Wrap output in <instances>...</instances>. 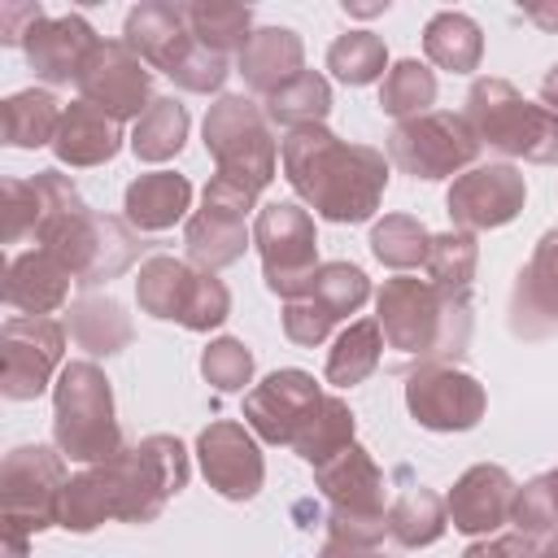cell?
Wrapping results in <instances>:
<instances>
[{
	"label": "cell",
	"instance_id": "obj_50",
	"mask_svg": "<svg viewBox=\"0 0 558 558\" xmlns=\"http://www.w3.org/2000/svg\"><path fill=\"white\" fill-rule=\"evenodd\" d=\"M536 536L510 532V536H493V541H475L462 549V558H536Z\"/></svg>",
	"mask_w": 558,
	"mask_h": 558
},
{
	"label": "cell",
	"instance_id": "obj_9",
	"mask_svg": "<svg viewBox=\"0 0 558 558\" xmlns=\"http://www.w3.org/2000/svg\"><path fill=\"white\" fill-rule=\"evenodd\" d=\"M480 153V140L471 135L462 113L427 109L388 131V161L410 179H445L466 170Z\"/></svg>",
	"mask_w": 558,
	"mask_h": 558
},
{
	"label": "cell",
	"instance_id": "obj_21",
	"mask_svg": "<svg viewBox=\"0 0 558 558\" xmlns=\"http://www.w3.org/2000/svg\"><path fill=\"white\" fill-rule=\"evenodd\" d=\"M314 484L323 488V497L331 501V510H349V514H388L384 506V471L375 466V458L353 440L344 445L336 458H327L323 466H314Z\"/></svg>",
	"mask_w": 558,
	"mask_h": 558
},
{
	"label": "cell",
	"instance_id": "obj_41",
	"mask_svg": "<svg viewBox=\"0 0 558 558\" xmlns=\"http://www.w3.org/2000/svg\"><path fill=\"white\" fill-rule=\"evenodd\" d=\"M310 296L323 301V305L331 310V318L340 323V318L357 314V310L371 301V279H366V270L353 266V262H327V266H318L314 283H310Z\"/></svg>",
	"mask_w": 558,
	"mask_h": 558
},
{
	"label": "cell",
	"instance_id": "obj_24",
	"mask_svg": "<svg viewBox=\"0 0 558 558\" xmlns=\"http://www.w3.org/2000/svg\"><path fill=\"white\" fill-rule=\"evenodd\" d=\"M183 244H187V262L196 270H222V266L244 257L253 235L244 227V214H231V209H218V205L201 201V209L183 227Z\"/></svg>",
	"mask_w": 558,
	"mask_h": 558
},
{
	"label": "cell",
	"instance_id": "obj_32",
	"mask_svg": "<svg viewBox=\"0 0 558 558\" xmlns=\"http://www.w3.org/2000/svg\"><path fill=\"white\" fill-rule=\"evenodd\" d=\"M449 527V510H445V497L423 488V484H410L392 506H388V536L405 549H423V545H436Z\"/></svg>",
	"mask_w": 558,
	"mask_h": 558
},
{
	"label": "cell",
	"instance_id": "obj_29",
	"mask_svg": "<svg viewBox=\"0 0 558 558\" xmlns=\"http://www.w3.org/2000/svg\"><path fill=\"white\" fill-rule=\"evenodd\" d=\"M423 52L432 65H440L449 74H471L484 57V35L466 13L445 9L423 26Z\"/></svg>",
	"mask_w": 558,
	"mask_h": 558
},
{
	"label": "cell",
	"instance_id": "obj_1",
	"mask_svg": "<svg viewBox=\"0 0 558 558\" xmlns=\"http://www.w3.org/2000/svg\"><path fill=\"white\" fill-rule=\"evenodd\" d=\"M283 179L327 222H366L388 187V157L371 144H344L327 126H296L279 144Z\"/></svg>",
	"mask_w": 558,
	"mask_h": 558
},
{
	"label": "cell",
	"instance_id": "obj_44",
	"mask_svg": "<svg viewBox=\"0 0 558 558\" xmlns=\"http://www.w3.org/2000/svg\"><path fill=\"white\" fill-rule=\"evenodd\" d=\"M0 201H4V244H17V240H35L39 231V196H35V183L31 179H4L0 183Z\"/></svg>",
	"mask_w": 558,
	"mask_h": 558
},
{
	"label": "cell",
	"instance_id": "obj_12",
	"mask_svg": "<svg viewBox=\"0 0 558 558\" xmlns=\"http://www.w3.org/2000/svg\"><path fill=\"white\" fill-rule=\"evenodd\" d=\"M484 384L458 366L423 362L405 375V410L427 432H471L484 418Z\"/></svg>",
	"mask_w": 558,
	"mask_h": 558
},
{
	"label": "cell",
	"instance_id": "obj_19",
	"mask_svg": "<svg viewBox=\"0 0 558 558\" xmlns=\"http://www.w3.org/2000/svg\"><path fill=\"white\" fill-rule=\"evenodd\" d=\"M96 44L100 39L83 13H61V17H48L44 26H35V35L26 39V61H31L35 78L61 87V83H78Z\"/></svg>",
	"mask_w": 558,
	"mask_h": 558
},
{
	"label": "cell",
	"instance_id": "obj_28",
	"mask_svg": "<svg viewBox=\"0 0 558 558\" xmlns=\"http://www.w3.org/2000/svg\"><path fill=\"white\" fill-rule=\"evenodd\" d=\"M61 105L52 92L44 87H26V92H13L4 105H0V126H4V144L13 148H44L57 140L61 131Z\"/></svg>",
	"mask_w": 558,
	"mask_h": 558
},
{
	"label": "cell",
	"instance_id": "obj_4",
	"mask_svg": "<svg viewBox=\"0 0 558 558\" xmlns=\"http://www.w3.org/2000/svg\"><path fill=\"white\" fill-rule=\"evenodd\" d=\"M52 440L65 458L96 466L118 458L122 427L113 414V388L96 362H65L52 388Z\"/></svg>",
	"mask_w": 558,
	"mask_h": 558
},
{
	"label": "cell",
	"instance_id": "obj_38",
	"mask_svg": "<svg viewBox=\"0 0 558 558\" xmlns=\"http://www.w3.org/2000/svg\"><path fill=\"white\" fill-rule=\"evenodd\" d=\"M432 100H436V74L423 61L405 57V61L388 65V74L379 83V109L384 113H392L397 122H405L414 113H427Z\"/></svg>",
	"mask_w": 558,
	"mask_h": 558
},
{
	"label": "cell",
	"instance_id": "obj_25",
	"mask_svg": "<svg viewBox=\"0 0 558 558\" xmlns=\"http://www.w3.org/2000/svg\"><path fill=\"white\" fill-rule=\"evenodd\" d=\"M187 205H192V183L174 170H153L126 183L122 218L135 231H166L187 214Z\"/></svg>",
	"mask_w": 558,
	"mask_h": 558
},
{
	"label": "cell",
	"instance_id": "obj_56",
	"mask_svg": "<svg viewBox=\"0 0 558 558\" xmlns=\"http://www.w3.org/2000/svg\"><path fill=\"white\" fill-rule=\"evenodd\" d=\"M536 558H558V536H554V541H549V545H545Z\"/></svg>",
	"mask_w": 558,
	"mask_h": 558
},
{
	"label": "cell",
	"instance_id": "obj_51",
	"mask_svg": "<svg viewBox=\"0 0 558 558\" xmlns=\"http://www.w3.org/2000/svg\"><path fill=\"white\" fill-rule=\"evenodd\" d=\"M523 13H527L541 31L558 35V0H527V4H523Z\"/></svg>",
	"mask_w": 558,
	"mask_h": 558
},
{
	"label": "cell",
	"instance_id": "obj_26",
	"mask_svg": "<svg viewBox=\"0 0 558 558\" xmlns=\"http://www.w3.org/2000/svg\"><path fill=\"white\" fill-rule=\"evenodd\" d=\"M192 283H196V266L170 257V253H153L144 266H140V279H135V301L148 318H161V323H183V310L192 301Z\"/></svg>",
	"mask_w": 558,
	"mask_h": 558
},
{
	"label": "cell",
	"instance_id": "obj_15",
	"mask_svg": "<svg viewBox=\"0 0 558 558\" xmlns=\"http://www.w3.org/2000/svg\"><path fill=\"white\" fill-rule=\"evenodd\" d=\"M196 458H201V475L209 480V488H218L227 501L257 497V488L266 480L262 449H257L253 432L235 418H214L196 436Z\"/></svg>",
	"mask_w": 558,
	"mask_h": 558
},
{
	"label": "cell",
	"instance_id": "obj_6",
	"mask_svg": "<svg viewBox=\"0 0 558 558\" xmlns=\"http://www.w3.org/2000/svg\"><path fill=\"white\" fill-rule=\"evenodd\" d=\"M109 484H113V519L122 523H153L174 493L187 488V449L179 436H144L140 445L122 449L118 458L105 462Z\"/></svg>",
	"mask_w": 558,
	"mask_h": 558
},
{
	"label": "cell",
	"instance_id": "obj_47",
	"mask_svg": "<svg viewBox=\"0 0 558 558\" xmlns=\"http://www.w3.org/2000/svg\"><path fill=\"white\" fill-rule=\"evenodd\" d=\"M227 74H231V57H218V52H209V48H192V57L170 74L183 92H201V96H209V92H218L222 83H227Z\"/></svg>",
	"mask_w": 558,
	"mask_h": 558
},
{
	"label": "cell",
	"instance_id": "obj_13",
	"mask_svg": "<svg viewBox=\"0 0 558 558\" xmlns=\"http://www.w3.org/2000/svg\"><path fill=\"white\" fill-rule=\"evenodd\" d=\"M523 201H527V183H523V174L510 161L471 166L445 192V209H449L453 227L458 231H471V235L514 222L523 214Z\"/></svg>",
	"mask_w": 558,
	"mask_h": 558
},
{
	"label": "cell",
	"instance_id": "obj_35",
	"mask_svg": "<svg viewBox=\"0 0 558 558\" xmlns=\"http://www.w3.org/2000/svg\"><path fill=\"white\" fill-rule=\"evenodd\" d=\"M379 353H384V331H379V323H375V318L349 323V327L336 336L331 353H327V384H336V388L362 384L366 375H375Z\"/></svg>",
	"mask_w": 558,
	"mask_h": 558
},
{
	"label": "cell",
	"instance_id": "obj_48",
	"mask_svg": "<svg viewBox=\"0 0 558 558\" xmlns=\"http://www.w3.org/2000/svg\"><path fill=\"white\" fill-rule=\"evenodd\" d=\"M327 532L340 545H357V549H375L388 536V514H349V510H331L327 514Z\"/></svg>",
	"mask_w": 558,
	"mask_h": 558
},
{
	"label": "cell",
	"instance_id": "obj_11",
	"mask_svg": "<svg viewBox=\"0 0 558 558\" xmlns=\"http://www.w3.org/2000/svg\"><path fill=\"white\" fill-rule=\"evenodd\" d=\"M78 100L105 109L109 118L126 122V118H144L153 96V70L140 61V52L126 39H100L78 74Z\"/></svg>",
	"mask_w": 558,
	"mask_h": 558
},
{
	"label": "cell",
	"instance_id": "obj_45",
	"mask_svg": "<svg viewBox=\"0 0 558 558\" xmlns=\"http://www.w3.org/2000/svg\"><path fill=\"white\" fill-rule=\"evenodd\" d=\"M231 314V292L227 283L214 275V270H196V283H192V301L183 310V327L187 331H209V327H222Z\"/></svg>",
	"mask_w": 558,
	"mask_h": 558
},
{
	"label": "cell",
	"instance_id": "obj_23",
	"mask_svg": "<svg viewBox=\"0 0 558 558\" xmlns=\"http://www.w3.org/2000/svg\"><path fill=\"white\" fill-rule=\"evenodd\" d=\"M122 148V122L109 118L105 109L87 105V100H74L65 105L61 113V131L52 140V153L61 166H105L113 161Z\"/></svg>",
	"mask_w": 558,
	"mask_h": 558
},
{
	"label": "cell",
	"instance_id": "obj_5",
	"mask_svg": "<svg viewBox=\"0 0 558 558\" xmlns=\"http://www.w3.org/2000/svg\"><path fill=\"white\" fill-rule=\"evenodd\" d=\"M205 153L214 157V174L231 179L244 192H262L275 179L279 144L270 135V118L248 96H218L205 113Z\"/></svg>",
	"mask_w": 558,
	"mask_h": 558
},
{
	"label": "cell",
	"instance_id": "obj_46",
	"mask_svg": "<svg viewBox=\"0 0 558 558\" xmlns=\"http://www.w3.org/2000/svg\"><path fill=\"white\" fill-rule=\"evenodd\" d=\"M331 327H336L331 310H327L323 301H314L310 292H305V296L283 301V336H288L292 344L314 349V344H323V340H327V331H331Z\"/></svg>",
	"mask_w": 558,
	"mask_h": 558
},
{
	"label": "cell",
	"instance_id": "obj_16",
	"mask_svg": "<svg viewBox=\"0 0 558 558\" xmlns=\"http://www.w3.org/2000/svg\"><path fill=\"white\" fill-rule=\"evenodd\" d=\"M510 331L523 340L558 336V227H549L510 292Z\"/></svg>",
	"mask_w": 558,
	"mask_h": 558
},
{
	"label": "cell",
	"instance_id": "obj_7",
	"mask_svg": "<svg viewBox=\"0 0 558 558\" xmlns=\"http://www.w3.org/2000/svg\"><path fill=\"white\" fill-rule=\"evenodd\" d=\"M65 453L48 445H17L0 466V527L26 536L57 527V501L65 488Z\"/></svg>",
	"mask_w": 558,
	"mask_h": 558
},
{
	"label": "cell",
	"instance_id": "obj_53",
	"mask_svg": "<svg viewBox=\"0 0 558 558\" xmlns=\"http://www.w3.org/2000/svg\"><path fill=\"white\" fill-rule=\"evenodd\" d=\"M318 558H384V554H375V549H357V545H340V541H327V545L318 549Z\"/></svg>",
	"mask_w": 558,
	"mask_h": 558
},
{
	"label": "cell",
	"instance_id": "obj_39",
	"mask_svg": "<svg viewBox=\"0 0 558 558\" xmlns=\"http://www.w3.org/2000/svg\"><path fill=\"white\" fill-rule=\"evenodd\" d=\"M427 244H432V235L414 214H384L371 227V253L392 270H410V266L427 262Z\"/></svg>",
	"mask_w": 558,
	"mask_h": 558
},
{
	"label": "cell",
	"instance_id": "obj_18",
	"mask_svg": "<svg viewBox=\"0 0 558 558\" xmlns=\"http://www.w3.org/2000/svg\"><path fill=\"white\" fill-rule=\"evenodd\" d=\"M122 39L140 52L144 65H153L161 74H174L192 57V48H196V35L187 26L183 4H170V0H144V4H135L126 13Z\"/></svg>",
	"mask_w": 558,
	"mask_h": 558
},
{
	"label": "cell",
	"instance_id": "obj_22",
	"mask_svg": "<svg viewBox=\"0 0 558 558\" xmlns=\"http://www.w3.org/2000/svg\"><path fill=\"white\" fill-rule=\"evenodd\" d=\"M305 70V44L292 26H257L244 52L235 57V74L257 96H275L283 83H292Z\"/></svg>",
	"mask_w": 558,
	"mask_h": 558
},
{
	"label": "cell",
	"instance_id": "obj_52",
	"mask_svg": "<svg viewBox=\"0 0 558 558\" xmlns=\"http://www.w3.org/2000/svg\"><path fill=\"white\" fill-rule=\"evenodd\" d=\"M0 536H4L0 558H26V545H31V536H26V532H17V527H0Z\"/></svg>",
	"mask_w": 558,
	"mask_h": 558
},
{
	"label": "cell",
	"instance_id": "obj_40",
	"mask_svg": "<svg viewBox=\"0 0 558 558\" xmlns=\"http://www.w3.org/2000/svg\"><path fill=\"white\" fill-rule=\"evenodd\" d=\"M327 70L349 87H366L388 70V48L371 31H349L327 48Z\"/></svg>",
	"mask_w": 558,
	"mask_h": 558
},
{
	"label": "cell",
	"instance_id": "obj_14",
	"mask_svg": "<svg viewBox=\"0 0 558 558\" xmlns=\"http://www.w3.org/2000/svg\"><path fill=\"white\" fill-rule=\"evenodd\" d=\"M318 401H323L318 379L310 371L288 366V371H275L244 392V423L266 445H292L301 423L310 418V410Z\"/></svg>",
	"mask_w": 558,
	"mask_h": 558
},
{
	"label": "cell",
	"instance_id": "obj_36",
	"mask_svg": "<svg viewBox=\"0 0 558 558\" xmlns=\"http://www.w3.org/2000/svg\"><path fill=\"white\" fill-rule=\"evenodd\" d=\"M183 140H187V109L174 96H157L131 131V153L157 166V161H170L183 148Z\"/></svg>",
	"mask_w": 558,
	"mask_h": 558
},
{
	"label": "cell",
	"instance_id": "obj_31",
	"mask_svg": "<svg viewBox=\"0 0 558 558\" xmlns=\"http://www.w3.org/2000/svg\"><path fill=\"white\" fill-rule=\"evenodd\" d=\"M187 26L196 35L201 48L218 52V57H240L244 44L253 39V9L248 4H231V0H192L183 4Z\"/></svg>",
	"mask_w": 558,
	"mask_h": 558
},
{
	"label": "cell",
	"instance_id": "obj_17",
	"mask_svg": "<svg viewBox=\"0 0 558 558\" xmlns=\"http://www.w3.org/2000/svg\"><path fill=\"white\" fill-rule=\"evenodd\" d=\"M514 493H519V484L510 480L506 466H497V462H480V466L462 471L458 484L449 488V497H445L449 523H453L458 532H466V536L497 532L501 523H510Z\"/></svg>",
	"mask_w": 558,
	"mask_h": 558
},
{
	"label": "cell",
	"instance_id": "obj_20",
	"mask_svg": "<svg viewBox=\"0 0 558 558\" xmlns=\"http://www.w3.org/2000/svg\"><path fill=\"white\" fill-rule=\"evenodd\" d=\"M70 266L48 253V248H26V253H13L9 257V270H4V301L26 314V318H48L52 310L65 305L70 296Z\"/></svg>",
	"mask_w": 558,
	"mask_h": 558
},
{
	"label": "cell",
	"instance_id": "obj_3",
	"mask_svg": "<svg viewBox=\"0 0 558 558\" xmlns=\"http://www.w3.org/2000/svg\"><path fill=\"white\" fill-rule=\"evenodd\" d=\"M462 118L480 148L501 157H523L536 166H558V113L523 100V92L506 78H475Z\"/></svg>",
	"mask_w": 558,
	"mask_h": 558
},
{
	"label": "cell",
	"instance_id": "obj_49",
	"mask_svg": "<svg viewBox=\"0 0 558 558\" xmlns=\"http://www.w3.org/2000/svg\"><path fill=\"white\" fill-rule=\"evenodd\" d=\"M44 22H48L44 4L9 0V4H0V44H22L26 48V39L35 35V26H44Z\"/></svg>",
	"mask_w": 558,
	"mask_h": 558
},
{
	"label": "cell",
	"instance_id": "obj_37",
	"mask_svg": "<svg viewBox=\"0 0 558 558\" xmlns=\"http://www.w3.org/2000/svg\"><path fill=\"white\" fill-rule=\"evenodd\" d=\"M427 283H436L440 292H458L466 296L471 292V279H475V266H480V244L471 231H440L432 235L427 244Z\"/></svg>",
	"mask_w": 558,
	"mask_h": 558
},
{
	"label": "cell",
	"instance_id": "obj_30",
	"mask_svg": "<svg viewBox=\"0 0 558 558\" xmlns=\"http://www.w3.org/2000/svg\"><path fill=\"white\" fill-rule=\"evenodd\" d=\"M105 519H113V484H109L105 462H96L65 480L61 501H57V527L83 536V532H96Z\"/></svg>",
	"mask_w": 558,
	"mask_h": 558
},
{
	"label": "cell",
	"instance_id": "obj_42",
	"mask_svg": "<svg viewBox=\"0 0 558 558\" xmlns=\"http://www.w3.org/2000/svg\"><path fill=\"white\" fill-rule=\"evenodd\" d=\"M510 523L523 532V536H545V532H558V466L527 480L519 493H514V510H510Z\"/></svg>",
	"mask_w": 558,
	"mask_h": 558
},
{
	"label": "cell",
	"instance_id": "obj_55",
	"mask_svg": "<svg viewBox=\"0 0 558 558\" xmlns=\"http://www.w3.org/2000/svg\"><path fill=\"white\" fill-rule=\"evenodd\" d=\"M384 9H388V0L384 4H349L344 0V13H357V17H371V13H384Z\"/></svg>",
	"mask_w": 558,
	"mask_h": 558
},
{
	"label": "cell",
	"instance_id": "obj_43",
	"mask_svg": "<svg viewBox=\"0 0 558 558\" xmlns=\"http://www.w3.org/2000/svg\"><path fill=\"white\" fill-rule=\"evenodd\" d=\"M201 375H205V384H214L218 392H244V384L253 379V353L244 349V340L218 336V340H209L205 353H201Z\"/></svg>",
	"mask_w": 558,
	"mask_h": 558
},
{
	"label": "cell",
	"instance_id": "obj_54",
	"mask_svg": "<svg viewBox=\"0 0 558 558\" xmlns=\"http://www.w3.org/2000/svg\"><path fill=\"white\" fill-rule=\"evenodd\" d=\"M541 100H545V109H554L558 113V61L549 65V74L541 78Z\"/></svg>",
	"mask_w": 558,
	"mask_h": 558
},
{
	"label": "cell",
	"instance_id": "obj_27",
	"mask_svg": "<svg viewBox=\"0 0 558 558\" xmlns=\"http://www.w3.org/2000/svg\"><path fill=\"white\" fill-rule=\"evenodd\" d=\"M70 336L92 357H113V353H122L131 344L135 327H131V314L122 310V301H113V296H78L70 305Z\"/></svg>",
	"mask_w": 558,
	"mask_h": 558
},
{
	"label": "cell",
	"instance_id": "obj_2",
	"mask_svg": "<svg viewBox=\"0 0 558 558\" xmlns=\"http://www.w3.org/2000/svg\"><path fill=\"white\" fill-rule=\"evenodd\" d=\"M375 323L388 349L423 362H458L471 344V301L427 279L397 275L375 292Z\"/></svg>",
	"mask_w": 558,
	"mask_h": 558
},
{
	"label": "cell",
	"instance_id": "obj_34",
	"mask_svg": "<svg viewBox=\"0 0 558 558\" xmlns=\"http://www.w3.org/2000/svg\"><path fill=\"white\" fill-rule=\"evenodd\" d=\"M266 118L270 126H323V118L331 113V83L314 70H301L292 83H283L275 96H266Z\"/></svg>",
	"mask_w": 558,
	"mask_h": 558
},
{
	"label": "cell",
	"instance_id": "obj_10",
	"mask_svg": "<svg viewBox=\"0 0 558 558\" xmlns=\"http://www.w3.org/2000/svg\"><path fill=\"white\" fill-rule=\"evenodd\" d=\"M65 357V327L57 318L13 314L0 327V392L9 401H35Z\"/></svg>",
	"mask_w": 558,
	"mask_h": 558
},
{
	"label": "cell",
	"instance_id": "obj_33",
	"mask_svg": "<svg viewBox=\"0 0 558 558\" xmlns=\"http://www.w3.org/2000/svg\"><path fill=\"white\" fill-rule=\"evenodd\" d=\"M353 410H349V401L344 397H327L323 392V401L310 410V418L301 423V432H296V440H292V449L310 462V466H323L327 458H336L344 445H353Z\"/></svg>",
	"mask_w": 558,
	"mask_h": 558
},
{
	"label": "cell",
	"instance_id": "obj_8",
	"mask_svg": "<svg viewBox=\"0 0 558 558\" xmlns=\"http://www.w3.org/2000/svg\"><path fill=\"white\" fill-rule=\"evenodd\" d=\"M253 244L262 253V279L275 296L292 301L310 292L318 275V235H314V218L301 205L292 201L266 205L253 222Z\"/></svg>",
	"mask_w": 558,
	"mask_h": 558
}]
</instances>
